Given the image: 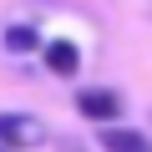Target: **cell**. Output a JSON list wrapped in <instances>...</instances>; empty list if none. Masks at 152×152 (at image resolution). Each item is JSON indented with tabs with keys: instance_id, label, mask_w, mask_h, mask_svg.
Masks as SVG:
<instances>
[{
	"instance_id": "obj_4",
	"label": "cell",
	"mask_w": 152,
	"mask_h": 152,
	"mask_svg": "<svg viewBox=\"0 0 152 152\" xmlns=\"http://www.w3.org/2000/svg\"><path fill=\"white\" fill-rule=\"evenodd\" d=\"M46 66H51L56 76H76V66H81L76 41H46Z\"/></svg>"
},
{
	"instance_id": "obj_1",
	"label": "cell",
	"mask_w": 152,
	"mask_h": 152,
	"mask_svg": "<svg viewBox=\"0 0 152 152\" xmlns=\"http://www.w3.org/2000/svg\"><path fill=\"white\" fill-rule=\"evenodd\" d=\"M46 132L36 117H20V112H0V147H36Z\"/></svg>"
},
{
	"instance_id": "obj_5",
	"label": "cell",
	"mask_w": 152,
	"mask_h": 152,
	"mask_svg": "<svg viewBox=\"0 0 152 152\" xmlns=\"http://www.w3.org/2000/svg\"><path fill=\"white\" fill-rule=\"evenodd\" d=\"M36 46H41V36L31 26H10L5 31V51H36Z\"/></svg>"
},
{
	"instance_id": "obj_3",
	"label": "cell",
	"mask_w": 152,
	"mask_h": 152,
	"mask_svg": "<svg viewBox=\"0 0 152 152\" xmlns=\"http://www.w3.org/2000/svg\"><path fill=\"white\" fill-rule=\"evenodd\" d=\"M102 147L107 152H152V137H142L132 127H102Z\"/></svg>"
},
{
	"instance_id": "obj_2",
	"label": "cell",
	"mask_w": 152,
	"mask_h": 152,
	"mask_svg": "<svg viewBox=\"0 0 152 152\" xmlns=\"http://www.w3.org/2000/svg\"><path fill=\"white\" fill-rule=\"evenodd\" d=\"M76 112H81V117H91V122H117L122 96H117V91H107V86H86L81 96H76Z\"/></svg>"
}]
</instances>
